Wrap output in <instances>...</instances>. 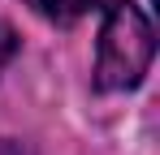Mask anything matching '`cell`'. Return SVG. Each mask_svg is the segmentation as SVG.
<instances>
[{
  "label": "cell",
  "instance_id": "cell-1",
  "mask_svg": "<svg viewBox=\"0 0 160 155\" xmlns=\"http://www.w3.org/2000/svg\"><path fill=\"white\" fill-rule=\"evenodd\" d=\"M104 26H100V43H95V91H134L156 56V30L147 22V13L130 0H104Z\"/></svg>",
  "mask_w": 160,
  "mask_h": 155
},
{
  "label": "cell",
  "instance_id": "cell-2",
  "mask_svg": "<svg viewBox=\"0 0 160 155\" xmlns=\"http://www.w3.org/2000/svg\"><path fill=\"white\" fill-rule=\"evenodd\" d=\"M22 4H30L39 17H48V22H56V26H74L78 17H87L91 9H100L104 0H22Z\"/></svg>",
  "mask_w": 160,
  "mask_h": 155
},
{
  "label": "cell",
  "instance_id": "cell-3",
  "mask_svg": "<svg viewBox=\"0 0 160 155\" xmlns=\"http://www.w3.org/2000/svg\"><path fill=\"white\" fill-rule=\"evenodd\" d=\"M18 48H22V39H18V30L9 22H0V73L13 65V56H18Z\"/></svg>",
  "mask_w": 160,
  "mask_h": 155
}]
</instances>
